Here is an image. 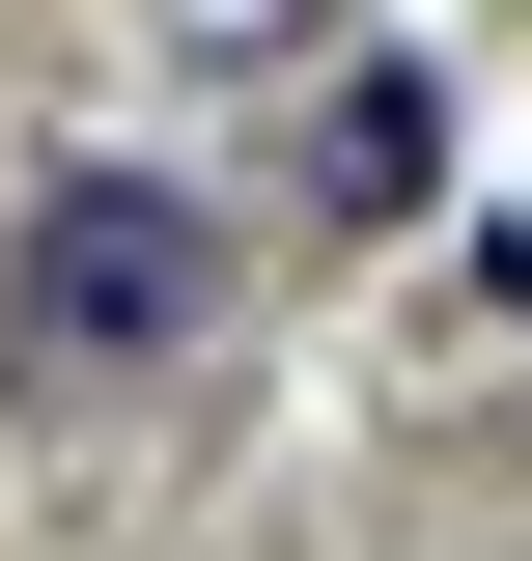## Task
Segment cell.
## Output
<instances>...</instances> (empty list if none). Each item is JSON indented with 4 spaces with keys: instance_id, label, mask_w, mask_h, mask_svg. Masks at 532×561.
Instances as JSON below:
<instances>
[{
    "instance_id": "cell-1",
    "label": "cell",
    "mask_w": 532,
    "mask_h": 561,
    "mask_svg": "<svg viewBox=\"0 0 532 561\" xmlns=\"http://www.w3.org/2000/svg\"><path fill=\"white\" fill-rule=\"evenodd\" d=\"M224 280H253V225H224L197 169H140V140H84V169H28V225H0V393H140V365H197Z\"/></svg>"
},
{
    "instance_id": "cell-2",
    "label": "cell",
    "mask_w": 532,
    "mask_h": 561,
    "mask_svg": "<svg viewBox=\"0 0 532 561\" xmlns=\"http://www.w3.org/2000/svg\"><path fill=\"white\" fill-rule=\"evenodd\" d=\"M309 197H336V225H420V197H449V84H420V57H336Z\"/></svg>"
},
{
    "instance_id": "cell-3",
    "label": "cell",
    "mask_w": 532,
    "mask_h": 561,
    "mask_svg": "<svg viewBox=\"0 0 532 561\" xmlns=\"http://www.w3.org/2000/svg\"><path fill=\"white\" fill-rule=\"evenodd\" d=\"M197 28H224V57H309V28H336V0H197Z\"/></svg>"
}]
</instances>
